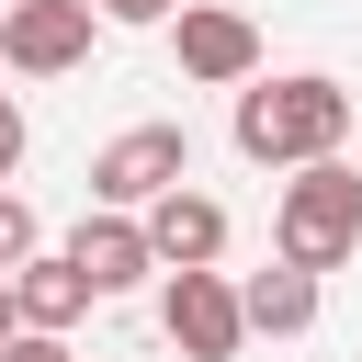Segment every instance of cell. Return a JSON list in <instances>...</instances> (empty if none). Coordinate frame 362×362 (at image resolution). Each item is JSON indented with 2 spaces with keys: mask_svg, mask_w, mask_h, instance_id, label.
I'll list each match as a JSON object with an SVG mask.
<instances>
[{
  "mask_svg": "<svg viewBox=\"0 0 362 362\" xmlns=\"http://www.w3.org/2000/svg\"><path fill=\"white\" fill-rule=\"evenodd\" d=\"M339 136H351V90L317 79V68H294V79H249V90H238V158H260V170L339 158Z\"/></svg>",
  "mask_w": 362,
  "mask_h": 362,
  "instance_id": "1",
  "label": "cell"
},
{
  "mask_svg": "<svg viewBox=\"0 0 362 362\" xmlns=\"http://www.w3.org/2000/svg\"><path fill=\"white\" fill-rule=\"evenodd\" d=\"M272 249L294 260V272H339L351 249H362V170H339V158H305L294 181H283V204H272Z\"/></svg>",
  "mask_w": 362,
  "mask_h": 362,
  "instance_id": "2",
  "label": "cell"
},
{
  "mask_svg": "<svg viewBox=\"0 0 362 362\" xmlns=\"http://www.w3.org/2000/svg\"><path fill=\"white\" fill-rule=\"evenodd\" d=\"M170 57H181L192 90H249L260 79V23L238 0H181L170 11Z\"/></svg>",
  "mask_w": 362,
  "mask_h": 362,
  "instance_id": "3",
  "label": "cell"
},
{
  "mask_svg": "<svg viewBox=\"0 0 362 362\" xmlns=\"http://www.w3.org/2000/svg\"><path fill=\"white\" fill-rule=\"evenodd\" d=\"M192 181V136L181 124H124L102 158H90V204H113V215H147L158 192H181Z\"/></svg>",
  "mask_w": 362,
  "mask_h": 362,
  "instance_id": "4",
  "label": "cell"
},
{
  "mask_svg": "<svg viewBox=\"0 0 362 362\" xmlns=\"http://www.w3.org/2000/svg\"><path fill=\"white\" fill-rule=\"evenodd\" d=\"M158 328H170V351H181V362H238L249 305H238V283H226V272H158Z\"/></svg>",
  "mask_w": 362,
  "mask_h": 362,
  "instance_id": "5",
  "label": "cell"
},
{
  "mask_svg": "<svg viewBox=\"0 0 362 362\" xmlns=\"http://www.w3.org/2000/svg\"><path fill=\"white\" fill-rule=\"evenodd\" d=\"M90 0H11L0 11V68H23V79H68L79 57H90Z\"/></svg>",
  "mask_w": 362,
  "mask_h": 362,
  "instance_id": "6",
  "label": "cell"
},
{
  "mask_svg": "<svg viewBox=\"0 0 362 362\" xmlns=\"http://www.w3.org/2000/svg\"><path fill=\"white\" fill-rule=\"evenodd\" d=\"M136 226H147L158 272H215V260H226V204H215V192H158Z\"/></svg>",
  "mask_w": 362,
  "mask_h": 362,
  "instance_id": "7",
  "label": "cell"
},
{
  "mask_svg": "<svg viewBox=\"0 0 362 362\" xmlns=\"http://www.w3.org/2000/svg\"><path fill=\"white\" fill-rule=\"evenodd\" d=\"M68 260H79V283H90V294H136V283L158 272L147 226H136V215H113V204H102V215H90V226L68 238Z\"/></svg>",
  "mask_w": 362,
  "mask_h": 362,
  "instance_id": "8",
  "label": "cell"
},
{
  "mask_svg": "<svg viewBox=\"0 0 362 362\" xmlns=\"http://www.w3.org/2000/svg\"><path fill=\"white\" fill-rule=\"evenodd\" d=\"M11 305H23V328H45V339H68V328H79V317H90L102 294L79 283V260H68V249H34V260L11 272Z\"/></svg>",
  "mask_w": 362,
  "mask_h": 362,
  "instance_id": "9",
  "label": "cell"
},
{
  "mask_svg": "<svg viewBox=\"0 0 362 362\" xmlns=\"http://www.w3.org/2000/svg\"><path fill=\"white\" fill-rule=\"evenodd\" d=\"M238 305H249V339H305V328H317V272L272 260V272L238 283Z\"/></svg>",
  "mask_w": 362,
  "mask_h": 362,
  "instance_id": "10",
  "label": "cell"
},
{
  "mask_svg": "<svg viewBox=\"0 0 362 362\" xmlns=\"http://www.w3.org/2000/svg\"><path fill=\"white\" fill-rule=\"evenodd\" d=\"M34 249H45V226H34V204H23L11 181H0V272H23Z\"/></svg>",
  "mask_w": 362,
  "mask_h": 362,
  "instance_id": "11",
  "label": "cell"
},
{
  "mask_svg": "<svg viewBox=\"0 0 362 362\" xmlns=\"http://www.w3.org/2000/svg\"><path fill=\"white\" fill-rule=\"evenodd\" d=\"M0 362H79V351H68V339H45V328H23V339H11Z\"/></svg>",
  "mask_w": 362,
  "mask_h": 362,
  "instance_id": "12",
  "label": "cell"
},
{
  "mask_svg": "<svg viewBox=\"0 0 362 362\" xmlns=\"http://www.w3.org/2000/svg\"><path fill=\"white\" fill-rule=\"evenodd\" d=\"M90 11H102V23H170L181 0H90Z\"/></svg>",
  "mask_w": 362,
  "mask_h": 362,
  "instance_id": "13",
  "label": "cell"
},
{
  "mask_svg": "<svg viewBox=\"0 0 362 362\" xmlns=\"http://www.w3.org/2000/svg\"><path fill=\"white\" fill-rule=\"evenodd\" d=\"M11 170H23V102L0 90V181H11Z\"/></svg>",
  "mask_w": 362,
  "mask_h": 362,
  "instance_id": "14",
  "label": "cell"
},
{
  "mask_svg": "<svg viewBox=\"0 0 362 362\" xmlns=\"http://www.w3.org/2000/svg\"><path fill=\"white\" fill-rule=\"evenodd\" d=\"M23 339V305H11V272H0V351Z\"/></svg>",
  "mask_w": 362,
  "mask_h": 362,
  "instance_id": "15",
  "label": "cell"
},
{
  "mask_svg": "<svg viewBox=\"0 0 362 362\" xmlns=\"http://www.w3.org/2000/svg\"><path fill=\"white\" fill-rule=\"evenodd\" d=\"M0 11H11V0H0Z\"/></svg>",
  "mask_w": 362,
  "mask_h": 362,
  "instance_id": "16",
  "label": "cell"
}]
</instances>
